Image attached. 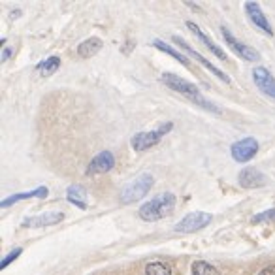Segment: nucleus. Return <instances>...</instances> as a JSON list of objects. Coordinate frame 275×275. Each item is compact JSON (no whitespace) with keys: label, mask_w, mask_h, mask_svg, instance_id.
<instances>
[{"label":"nucleus","mask_w":275,"mask_h":275,"mask_svg":"<svg viewBox=\"0 0 275 275\" xmlns=\"http://www.w3.org/2000/svg\"><path fill=\"white\" fill-rule=\"evenodd\" d=\"M65 219L62 211H47L38 217H29L23 221V228H44V226H53L59 224Z\"/></svg>","instance_id":"f8f14e48"},{"label":"nucleus","mask_w":275,"mask_h":275,"mask_svg":"<svg viewBox=\"0 0 275 275\" xmlns=\"http://www.w3.org/2000/svg\"><path fill=\"white\" fill-rule=\"evenodd\" d=\"M191 273L193 275H221L219 269L213 266V264L205 262V260H196L191 266Z\"/></svg>","instance_id":"aec40b11"},{"label":"nucleus","mask_w":275,"mask_h":275,"mask_svg":"<svg viewBox=\"0 0 275 275\" xmlns=\"http://www.w3.org/2000/svg\"><path fill=\"white\" fill-rule=\"evenodd\" d=\"M245 13H247V17H249V21H251L258 30L266 32L268 36H273V29H271L268 17L264 15L262 8L258 6V2H245Z\"/></svg>","instance_id":"9d476101"},{"label":"nucleus","mask_w":275,"mask_h":275,"mask_svg":"<svg viewBox=\"0 0 275 275\" xmlns=\"http://www.w3.org/2000/svg\"><path fill=\"white\" fill-rule=\"evenodd\" d=\"M47 194H49V191H47V187H38L34 188V191H30V193H17V194H12V196H8V198H4L2 202H0V205L2 207H10V205H13L15 202H19V200H29V198H47Z\"/></svg>","instance_id":"2eb2a0df"},{"label":"nucleus","mask_w":275,"mask_h":275,"mask_svg":"<svg viewBox=\"0 0 275 275\" xmlns=\"http://www.w3.org/2000/svg\"><path fill=\"white\" fill-rule=\"evenodd\" d=\"M187 29L191 30V32H193L194 36H198V40L202 41V44H204L205 47H207V49H209L211 53H213V55H215V57H219V59L221 60H224V62H226V60H228V55H226V53L223 51V49H221V47L217 46L215 41L211 40L209 36L207 34H204V32H202V30H200V27L196 23H193V21H187Z\"/></svg>","instance_id":"4468645a"},{"label":"nucleus","mask_w":275,"mask_h":275,"mask_svg":"<svg viewBox=\"0 0 275 275\" xmlns=\"http://www.w3.org/2000/svg\"><path fill=\"white\" fill-rule=\"evenodd\" d=\"M145 275H172V266L168 262H149L145 266Z\"/></svg>","instance_id":"412c9836"},{"label":"nucleus","mask_w":275,"mask_h":275,"mask_svg":"<svg viewBox=\"0 0 275 275\" xmlns=\"http://www.w3.org/2000/svg\"><path fill=\"white\" fill-rule=\"evenodd\" d=\"M21 15V10H13L12 12V17H19Z\"/></svg>","instance_id":"a878e982"},{"label":"nucleus","mask_w":275,"mask_h":275,"mask_svg":"<svg viewBox=\"0 0 275 275\" xmlns=\"http://www.w3.org/2000/svg\"><path fill=\"white\" fill-rule=\"evenodd\" d=\"M153 185H155V179H153L151 174H141V176H138L134 181L129 183L126 187H123V191L119 194L121 204H134V202L143 200V196H147V193L153 188Z\"/></svg>","instance_id":"7ed1b4c3"},{"label":"nucleus","mask_w":275,"mask_h":275,"mask_svg":"<svg viewBox=\"0 0 275 275\" xmlns=\"http://www.w3.org/2000/svg\"><path fill=\"white\" fill-rule=\"evenodd\" d=\"M160 81H162L168 89H172V91H176V93L183 94V96H187L191 102H194V104L200 105V108H204L205 112L221 113V108H219V105H215L213 102H209L207 98H204V96H202V93H200V89L196 87L193 81H187V79H183L181 76L172 74V72H164L162 76H160Z\"/></svg>","instance_id":"f257e3e1"},{"label":"nucleus","mask_w":275,"mask_h":275,"mask_svg":"<svg viewBox=\"0 0 275 275\" xmlns=\"http://www.w3.org/2000/svg\"><path fill=\"white\" fill-rule=\"evenodd\" d=\"M174 129V124L172 123H164L162 126H158L157 130H149V132H138V134L132 136V149L138 153L141 151H147V149H151L158 143V141L162 140L164 134H168L170 130Z\"/></svg>","instance_id":"20e7f679"},{"label":"nucleus","mask_w":275,"mask_h":275,"mask_svg":"<svg viewBox=\"0 0 275 275\" xmlns=\"http://www.w3.org/2000/svg\"><path fill=\"white\" fill-rule=\"evenodd\" d=\"M21 252H23V249H21V247H15V249H13V251L10 252V255H8V257L2 258V262H0V268L6 269L8 266H10V264H12L13 260H15V258H19V255H21Z\"/></svg>","instance_id":"5701e85b"},{"label":"nucleus","mask_w":275,"mask_h":275,"mask_svg":"<svg viewBox=\"0 0 275 275\" xmlns=\"http://www.w3.org/2000/svg\"><path fill=\"white\" fill-rule=\"evenodd\" d=\"M151 44H153V47H157L158 51L166 53V55H170V57H174V59H176V60H179L181 65L188 66V59H187V57H183L181 53L177 51V49H174V47H172L170 44H166V41H162V40H153Z\"/></svg>","instance_id":"a211bd4d"},{"label":"nucleus","mask_w":275,"mask_h":275,"mask_svg":"<svg viewBox=\"0 0 275 275\" xmlns=\"http://www.w3.org/2000/svg\"><path fill=\"white\" fill-rule=\"evenodd\" d=\"M252 81H255L260 93L266 94L268 98L275 100V76L268 68H264V66L252 68Z\"/></svg>","instance_id":"6e6552de"},{"label":"nucleus","mask_w":275,"mask_h":275,"mask_svg":"<svg viewBox=\"0 0 275 275\" xmlns=\"http://www.w3.org/2000/svg\"><path fill=\"white\" fill-rule=\"evenodd\" d=\"M221 32H223V38H224V41L228 44L230 49H232L234 53H238L241 59L251 60V62H257V60H260V53H258L255 47L247 46V44H241V41L236 40L234 34H232V32H230L226 27H221Z\"/></svg>","instance_id":"0eeeda50"},{"label":"nucleus","mask_w":275,"mask_h":275,"mask_svg":"<svg viewBox=\"0 0 275 275\" xmlns=\"http://www.w3.org/2000/svg\"><path fill=\"white\" fill-rule=\"evenodd\" d=\"M66 198L70 204H74L79 209H87V191L81 185H70L66 188Z\"/></svg>","instance_id":"f3484780"},{"label":"nucleus","mask_w":275,"mask_h":275,"mask_svg":"<svg viewBox=\"0 0 275 275\" xmlns=\"http://www.w3.org/2000/svg\"><path fill=\"white\" fill-rule=\"evenodd\" d=\"M102 47H104V41L100 40V38H96V36H91V38L83 40L81 44L77 46V55L83 57V59H89V57L96 55Z\"/></svg>","instance_id":"dca6fc26"},{"label":"nucleus","mask_w":275,"mask_h":275,"mask_svg":"<svg viewBox=\"0 0 275 275\" xmlns=\"http://www.w3.org/2000/svg\"><path fill=\"white\" fill-rule=\"evenodd\" d=\"M36 68H38V72H40L44 77H49L60 68V59H59V57H49V59L41 60L40 65L36 66Z\"/></svg>","instance_id":"6ab92c4d"},{"label":"nucleus","mask_w":275,"mask_h":275,"mask_svg":"<svg viewBox=\"0 0 275 275\" xmlns=\"http://www.w3.org/2000/svg\"><path fill=\"white\" fill-rule=\"evenodd\" d=\"M176 209V196L172 193H162L151 198L149 202L141 204V207L138 209L141 221L145 223H157L160 219H166L168 215H172Z\"/></svg>","instance_id":"f03ea898"},{"label":"nucleus","mask_w":275,"mask_h":275,"mask_svg":"<svg viewBox=\"0 0 275 275\" xmlns=\"http://www.w3.org/2000/svg\"><path fill=\"white\" fill-rule=\"evenodd\" d=\"M238 183H240V187H243V188H258L266 183V177H264V174H260L257 168L249 166V168H243V170L240 172Z\"/></svg>","instance_id":"ddd939ff"},{"label":"nucleus","mask_w":275,"mask_h":275,"mask_svg":"<svg viewBox=\"0 0 275 275\" xmlns=\"http://www.w3.org/2000/svg\"><path fill=\"white\" fill-rule=\"evenodd\" d=\"M174 44H176V46H179L181 49H185V51H187L188 55H191V57H193V59L196 60V62H200V65L204 66V68H207V70H209L211 74H213V76L219 77V79H221L223 83H230V77L226 76V74H224L223 70H219V68H217L215 65H211V62H209L207 59H205L204 55H200V53L196 51V49H194L193 46H188V41L183 40L181 36H174Z\"/></svg>","instance_id":"423d86ee"},{"label":"nucleus","mask_w":275,"mask_h":275,"mask_svg":"<svg viewBox=\"0 0 275 275\" xmlns=\"http://www.w3.org/2000/svg\"><path fill=\"white\" fill-rule=\"evenodd\" d=\"M269 221H275V207H271V209L262 211V213H257V215L252 217V223H255V224H260V223H269Z\"/></svg>","instance_id":"4be33fe9"},{"label":"nucleus","mask_w":275,"mask_h":275,"mask_svg":"<svg viewBox=\"0 0 275 275\" xmlns=\"http://www.w3.org/2000/svg\"><path fill=\"white\" fill-rule=\"evenodd\" d=\"M257 275H275V264H271V266H266V268H262Z\"/></svg>","instance_id":"b1692460"},{"label":"nucleus","mask_w":275,"mask_h":275,"mask_svg":"<svg viewBox=\"0 0 275 275\" xmlns=\"http://www.w3.org/2000/svg\"><path fill=\"white\" fill-rule=\"evenodd\" d=\"M10 57H12V49L8 47V49L2 51V62H6V59H10Z\"/></svg>","instance_id":"393cba45"},{"label":"nucleus","mask_w":275,"mask_h":275,"mask_svg":"<svg viewBox=\"0 0 275 275\" xmlns=\"http://www.w3.org/2000/svg\"><path fill=\"white\" fill-rule=\"evenodd\" d=\"M211 221H213V215H211V213L194 211V213H188V215L183 217L181 221L174 226V232H177V234H191V232H198V230L205 228Z\"/></svg>","instance_id":"39448f33"},{"label":"nucleus","mask_w":275,"mask_h":275,"mask_svg":"<svg viewBox=\"0 0 275 275\" xmlns=\"http://www.w3.org/2000/svg\"><path fill=\"white\" fill-rule=\"evenodd\" d=\"M115 166V157L110 151H102L89 162L87 166V176H98V174H108L113 170Z\"/></svg>","instance_id":"9b49d317"},{"label":"nucleus","mask_w":275,"mask_h":275,"mask_svg":"<svg viewBox=\"0 0 275 275\" xmlns=\"http://www.w3.org/2000/svg\"><path fill=\"white\" fill-rule=\"evenodd\" d=\"M230 153L236 162H249L258 153V141L255 138H243L230 147Z\"/></svg>","instance_id":"1a4fd4ad"}]
</instances>
